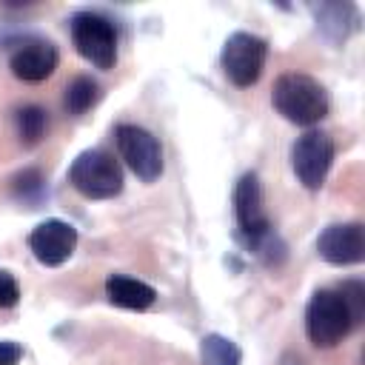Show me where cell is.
Here are the masks:
<instances>
[{
    "mask_svg": "<svg viewBox=\"0 0 365 365\" xmlns=\"http://www.w3.org/2000/svg\"><path fill=\"white\" fill-rule=\"evenodd\" d=\"M274 108L294 125H314L328 114V94L325 88L299 71H288L277 77L271 91Z\"/></svg>",
    "mask_w": 365,
    "mask_h": 365,
    "instance_id": "1",
    "label": "cell"
},
{
    "mask_svg": "<svg viewBox=\"0 0 365 365\" xmlns=\"http://www.w3.org/2000/svg\"><path fill=\"white\" fill-rule=\"evenodd\" d=\"M68 182L86 200H111L123 191V168L108 151L88 148L74 157L68 168Z\"/></svg>",
    "mask_w": 365,
    "mask_h": 365,
    "instance_id": "2",
    "label": "cell"
},
{
    "mask_svg": "<svg viewBox=\"0 0 365 365\" xmlns=\"http://www.w3.org/2000/svg\"><path fill=\"white\" fill-rule=\"evenodd\" d=\"M354 328V317L336 288H322L305 308V331L317 348H334Z\"/></svg>",
    "mask_w": 365,
    "mask_h": 365,
    "instance_id": "3",
    "label": "cell"
},
{
    "mask_svg": "<svg viewBox=\"0 0 365 365\" xmlns=\"http://www.w3.org/2000/svg\"><path fill=\"white\" fill-rule=\"evenodd\" d=\"M71 43L83 60L94 68H114L117 63V31L114 23L94 11H80L71 17Z\"/></svg>",
    "mask_w": 365,
    "mask_h": 365,
    "instance_id": "4",
    "label": "cell"
},
{
    "mask_svg": "<svg viewBox=\"0 0 365 365\" xmlns=\"http://www.w3.org/2000/svg\"><path fill=\"white\" fill-rule=\"evenodd\" d=\"M265 57H268V46L262 37L251 31H234L222 46V71L234 86L248 88L259 80Z\"/></svg>",
    "mask_w": 365,
    "mask_h": 365,
    "instance_id": "5",
    "label": "cell"
},
{
    "mask_svg": "<svg viewBox=\"0 0 365 365\" xmlns=\"http://www.w3.org/2000/svg\"><path fill=\"white\" fill-rule=\"evenodd\" d=\"M114 140H117L120 157L143 182H154L163 174V148L151 131L123 123V125H117Z\"/></svg>",
    "mask_w": 365,
    "mask_h": 365,
    "instance_id": "6",
    "label": "cell"
},
{
    "mask_svg": "<svg viewBox=\"0 0 365 365\" xmlns=\"http://www.w3.org/2000/svg\"><path fill=\"white\" fill-rule=\"evenodd\" d=\"M334 163V140L322 131H305L302 137H297L294 148H291V165L297 180L308 188L317 191Z\"/></svg>",
    "mask_w": 365,
    "mask_h": 365,
    "instance_id": "7",
    "label": "cell"
},
{
    "mask_svg": "<svg viewBox=\"0 0 365 365\" xmlns=\"http://www.w3.org/2000/svg\"><path fill=\"white\" fill-rule=\"evenodd\" d=\"M234 214H237L240 231L248 240V245H254L257 240L271 234V222L265 214V200H262V188H259L257 174L240 177L237 188H234Z\"/></svg>",
    "mask_w": 365,
    "mask_h": 365,
    "instance_id": "8",
    "label": "cell"
},
{
    "mask_svg": "<svg viewBox=\"0 0 365 365\" xmlns=\"http://www.w3.org/2000/svg\"><path fill=\"white\" fill-rule=\"evenodd\" d=\"M77 245V228L63 220H46L29 234V248L37 257V262L54 268L63 265Z\"/></svg>",
    "mask_w": 365,
    "mask_h": 365,
    "instance_id": "9",
    "label": "cell"
},
{
    "mask_svg": "<svg viewBox=\"0 0 365 365\" xmlns=\"http://www.w3.org/2000/svg\"><path fill=\"white\" fill-rule=\"evenodd\" d=\"M317 251L331 265H356L365 259V228L359 222L328 225L317 240Z\"/></svg>",
    "mask_w": 365,
    "mask_h": 365,
    "instance_id": "10",
    "label": "cell"
},
{
    "mask_svg": "<svg viewBox=\"0 0 365 365\" xmlns=\"http://www.w3.org/2000/svg\"><path fill=\"white\" fill-rule=\"evenodd\" d=\"M57 60H60V54H57V48L48 40H26V43H20L11 51L9 66H11V74L17 80H23V83H40V80H46V77L54 74Z\"/></svg>",
    "mask_w": 365,
    "mask_h": 365,
    "instance_id": "11",
    "label": "cell"
},
{
    "mask_svg": "<svg viewBox=\"0 0 365 365\" xmlns=\"http://www.w3.org/2000/svg\"><path fill=\"white\" fill-rule=\"evenodd\" d=\"M106 297L117 308L145 311V308L154 305L157 291L148 282H143V279H134V277H125V274H111L106 279Z\"/></svg>",
    "mask_w": 365,
    "mask_h": 365,
    "instance_id": "12",
    "label": "cell"
},
{
    "mask_svg": "<svg viewBox=\"0 0 365 365\" xmlns=\"http://www.w3.org/2000/svg\"><path fill=\"white\" fill-rule=\"evenodd\" d=\"M314 14L319 29L328 31L334 40L348 37V31H354L359 23V14L351 3H322V6H314Z\"/></svg>",
    "mask_w": 365,
    "mask_h": 365,
    "instance_id": "13",
    "label": "cell"
},
{
    "mask_svg": "<svg viewBox=\"0 0 365 365\" xmlns=\"http://www.w3.org/2000/svg\"><path fill=\"white\" fill-rule=\"evenodd\" d=\"M200 356H202V365H240L242 359L237 342L222 334H205L200 342Z\"/></svg>",
    "mask_w": 365,
    "mask_h": 365,
    "instance_id": "14",
    "label": "cell"
},
{
    "mask_svg": "<svg viewBox=\"0 0 365 365\" xmlns=\"http://www.w3.org/2000/svg\"><path fill=\"white\" fill-rule=\"evenodd\" d=\"M97 100H100V86L91 77H74L66 86L63 103H66V111L68 114H86Z\"/></svg>",
    "mask_w": 365,
    "mask_h": 365,
    "instance_id": "15",
    "label": "cell"
},
{
    "mask_svg": "<svg viewBox=\"0 0 365 365\" xmlns=\"http://www.w3.org/2000/svg\"><path fill=\"white\" fill-rule=\"evenodd\" d=\"M14 123H17V137L23 145H37L46 134V125H48V117L40 106H23L17 114H14Z\"/></svg>",
    "mask_w": 365,
    "mask_h": 365,
    "instance_id": "16",
    "label": "cell"
},
{
    "mask_svg": "<svg viewBox=\"0 0 365 365\" xmlns=\"http://www.w3.org/2000/svg\"><path fill=\"white\" fill-rule=\"evenodd\" d=\"M14 197L26 200V202H34L40 194H43V174L37 168H26L14 177Z\"/></svg>",
    "mask_w": 365,
    "mask_h": 365,
    "instance_id": "17",
    "label": "cell"
},
{
    "mask_svg": "<svg viewBox=\"0 0 365 365\" xmlns=\"http://www.w3.org/2000/svg\"><path fill=\"white\" fill-rule=\"evenodd\" d=\"M336 291L342 294V299H345V305H348V311L354 317V325H356L362 319V314H365V288H362V282H345Z\"/></svg>",
    "mask_w": 365,
    "mask_h": 365,
    "instance_id": "18",
    "label": "cell"
},
{
    "mask_svg": "<svg viewBox=\"0 0 365 365\" xmlns=\"http://www.w3.org/2000/svg\"><path fill=\"white\" fill-rule=\"evenodd\" d=\"M17 299H20L17 279L9 271H0V308H11V305H17Z\"/></svg>",
    "mask_w": 365,
    "mask_h": 365,
    "instance_id": "19",
    "label": "cell"
},
{
    "mask_svg": "<svg viewBox=\"0 0 365 365\" xmlns=\"http://www.w3.org/2000/svg\"><path fill=\"white\" fill-rule=\"evenodd\" d=\"M23 356V348L11 339H0V365H17Z\"/></svg>",
    "mask_w": 365,
    "mask_h": 365,
    "instance_id": "20",
    "label": "cell"
}]
</instances>
